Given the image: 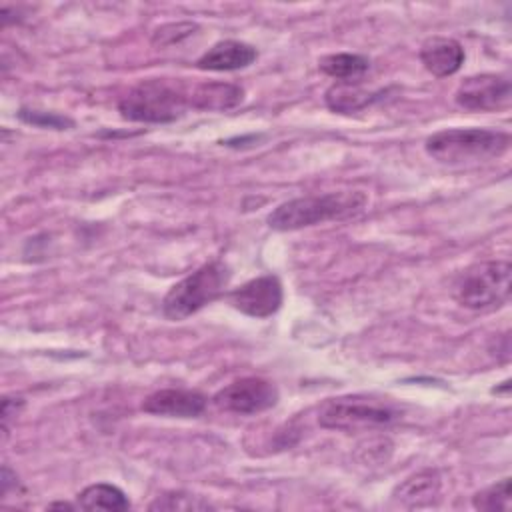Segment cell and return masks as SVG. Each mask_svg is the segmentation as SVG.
<instances>
[{"label": "cell", "mask_w": 512, "mask_h": 512, "mask_svg": "<svg viewBox=\"0 0 512 512\" xmlns=\"http://www.w3.org/2000/svg\"><path fill=\"white\" fill-rule=\"evenodd\" d=\"M366 202L368 198L360 190L300 196L274 208L268 214L266 222L272 230H280V232L300 230V228H308L324 222L354 218L366 208Z\"/></svg>", "instance_id": "6da1fadb"}, {"label": "cell", "mask_w": 512, "mask_h": 512, "mask_svg": "<svg viewBox=\"0 0 512 512\" xmlns=\"http://www.w3.org/2000/svg\"><path fill=\"white\" fill-rule=\"evenodd\" d=\"M192 86L172 78H148L132 86L118 102L122 118L132 122H172L184 114L190 104Z\"/></svg>", "instance_id": "7a4b0ae2"}, {"label": "cell", "mask_w": 512, "mask_h": 512, "mask_svg": "<svg viewBox=\"0 0 512 512\" xmlns=\"http://www.w3.org/2000/svg\"><path fill=\"white\" fill-rule=\"evenodd\" d=\"M424 148L440 164H478L500 158L510 148V134L490 128H446L428 136Z\"/></svg>", "instance_id": "3957f363"}, {"label": "cell", "mask_w": 512, "mask_h": 512, "mask_svg": "<svg viewBox=\"0 0 512 512\" xmlns=\"http://www.w3.org/2000/svg\"><path fill=\"white\" fill-rule=\"evenodd\" d=\"M510 276L512 268L506 260L476 262L458 274L452 294L464 308L476 312L496 310L510 300Z\"/></svg>", "instance_id": "277c9868"}, {"label": "cell", "mask_w": 512, "mask_h": 512, "mask_svg": "<svg viewBox=\"0 0 512 512\" xmlns=\"http://www.w3.org/2000/svg\"><path fill=\"white\" fill-rule=\"evenodd\" d=\"M230 282V268L222 260L208 262L176 282L162 300V312L170 320H184L220 298Z\"/></svg>", "instance_id": "5b68a950"}, {"label": "cell", "mask_w": 512, "mask_h": 512, "mask_svg": "<svg viewBox=\"0 0 512 512\" xmlns=\"http://www.w3.org/2000/svg\"><path fill=\"white\" fill-rule=\"evenodd\" d=\"M398 418L400 410L394 404L362 394L330 398L318 410V424L340 432H364L388 426Z\"/></svg>", "instance_id": "8992f818"}, {"label": "cell", "mask_w": 512, "mask_h": 512, "mask_svg": "<svg viewBox=\"0 0 512 512\" xmlns=\"http://www.w3.org/2000/svg\"><path fill=\"white\" fill-rule=\"evenodd\" d=\"M278 402V390L270 380L246 376L230 382L222 390L216 392L214 404L226 412L234 414H258L264 412Z\"/></svg>", "instance_id": "52a82bcc"}, {"label": "cell", "mask_w": 512, "mask_h": 512, "mask_svg": "<svg viewBox=\"0 0 512 512\" xmlns=\"http://www.w3.org/2000/svg\"><path fill=\"white\" fill-rule=\"evenodd\" d=\"M512 98L510 80L502 74H478L460 82L454 100L470 112H496L508 108Z\"/></svg>", "instance_id": "ba28073f"}, {"label": "cell", "mask_w": 512, "mask_h": 512, "mask_svg": "<svg viewBox=\"0 0 512 512\" xmlns=\"http://www.w3.org/2000/svg\"><path fill=\"white\" fill-rule=\"evenodd\" d=\"M282 284L274 274H262L244 282L228 294L232 308L252 318H268L282 306Z\"/></svg>", "instance_id": "9c48e42d"}, {"label": "cell", "mask_w": 512, "mask_h": 512, "mask_svg": "<svg viewBox=\"0 0 512 512\" xmlns=\"http://www.w3.org/2000/svg\"><path fill=\"white\" fill-rule=\"evenodd\" d=\"M208 398L196 390L164 388L144 398L142 410L168 418H196L206 410Z\"/></svg>", "instance_id": "30bf717a"}, {"label": "cell", "mask_w": 512, "mask_h": 512, "mask_svg": "<svg viewBox=\"0 0 512 512\" xmlns=\"http://www.w3.org/2000/svg\"><path fill=\"white\" fill-rule=\"evenodd\" d=\"M420 62L432 76H452L464 62V48L454 38L432 36L420 46Z\"/></svg>", "instance_id": "8fae6325"}, {"label": "cell", "mask_w": 512, "mask_h": 512, "mask_svg": "<svg viewBox=\"0 0 512 512\" xmlns=\"http://www.w3.org/2000/svg\"><path fill=\"white\" fill-rule=\"evenodd\" d=\"M256 58H258V52L254 46L240 40H222V42H216L212 48H208L196 60V66L200 70L230 72V70H240L250 66Z\"/></svg>", "instance_id": "7c38bea8"}, {"label": "cell", "mask_w": 512, "mask_h": 512, "mask_svg": "<svg viewBox=\"0 0 512 512\" xmlns=\"http://www.w3.org/2000/svg\"><path fill=\"white\" fill-rule=\"evenodd\" d=\"M440 490H442V478L438 470L426 468L408 476L404 482H400L394 488L392 498L404 508H424L438 500Z\"/></svg>", "instance_id": "4fadbf2b"}, {"label": "cell", "mask_w": 512, "mask_h": 512, "mask_svg": "<svg viewBox=\"0 0 512 512\" xmlns=\"http://www.w3.org/2000/svg\"><path fill=\"white\" fill-rule=\"evenodd\" d=\"M244 90L230 82L192 84L190 104L194 110H228L242 102Z\"/></svg>", "instance_id": "5bb4252c"}, {"label": "cell", "mask_w": 512, "mask_h": 512, "mask_svg": "<svg viewBox=\"0 0 512 512\" xmlns=\"http://www.w3.org/2000/svg\"><path fill=\"white\" fill-rule=\"evenodd\" d=\"M382 94H384L382 90L370 92L356 80H350V82L332 84L324 94V102L330 110H334L338 114H352V112L366 108L368 104L378 100Z\"/></svg>", "instance_id": "9a60e30c"}, {"label": "cell", "mask_w": 512, "mask_h": 512, "mask_svg": "<svg viewBox=\"0 0 512 512\" xmlns=\"http://www.w3.org/2000/svg\"><path fill=\"white\" fill-rule=\"evenodd\" d=\"M76 504L82 510H112V512H122L130 508V502L126 498V494L114 486V484H106V482H98V484H90L86 486L78 496H76Z\"/></svg>", "instance_id": "2e32d148"}, {"label": "cell", "mask_w": 512, "mask_h": 512, "mask_svg": "<svg viewBox=\"0 0 512 512\" xmlns=\"http://www.w3.org/2000/svg\"><path fill=\"white\" fill-rule=\"evenodd\" d=\"M318 66L324 74H328L330 78H336V82H350L360 78L370 68V60L360 54L340 52V54H328L320 58Z\"/></svg>", "instance_id": "e0dca14e"}, {"label": "cell", "mask_w": 512, "mask_h": 512, "mask_svg": "<svg viewBox=\"0 0 512 512\" xmlns=\"http://www.w3.org/2000/svg\"><path fill=\"white\" fill-rule=\"evenodd\" d=\"M472 506L476 510H488V512L504 510V512H508L512 508V502H510V478H502L500 482L490 484L488 488L476 492L472 496Z\"/></svg>", "instance_id": "ac0fdd59"}, {"label": "cell", "mask_w": 512, "mask_h": 512, "mask_svg": "<svg viewBox=\"0 0 512 512\" xmlns=\"http://www.w3.org/2000/svg\"><path fill=\"white\" fill-rule=\"evenodd\" d=\"M150 510H210L212 504L202 496H194L188 492H166L158 496L150 506Z\"/></svg>", "instance_id": "d6986e66"}, {"label": "cell", "mask_w": 512, "mask_h": 512, "mask_svg": "<svg viewBox=\"0 0 512 512\" xmlns=\"http://www.w3.org/2000/svg\"><path fill=\"white\" fill-rule=\"evenodd\" d=\"M18 118L26 124H34V126H40V128H54V130L74 128V120H70L68 116H62V114H56V112L20 108Z\"/></svg>", "instance_id": "ffe728a7"}, {"label": "cell", "mask_w": 512, "mask_h": 512, "mask_svg": "<svg viewBox=\"0 0 512 512\" xmlns=\"http://www.w3.org/2000/svg\"><path fill=\"white\" fill-rule=\"evenodd\" d=\"M192 28H196V24L190 22H178V24H166L160 26L154 36H152V44L154 46H166V44H174L176 40L192 34Z\"/></svg>", "instance_id": "44dd1931"}, {"label": "cell", "mask_w": 512, "mask_h": 512, "mask_svg": "<svg viewBox=\"0 0 512 512\" xmlns=\"http://www.w3.org/2000/svg\"><path fill=\"white\" fill-rule=\"evenodd\" d=\"M22 404H24L22 398H4V402H2V424H6L10 416H16L18 410L22 408Z\"/></svg>", "instance_id": "7402d4cb"}, {"label": "cell", "mask_w": 512, "mask_h": 512, "mask_svg": "<svg viewBox=\"0 0 512 512\" xmlns=\"http://www.w3.org/2000/svg\"><path fill=\"white\" fill-rule=\"evenodd\" d=\"M12 484L18 486V476H16L8 466H4V468H2V496L8 494V490H10Z\"/></svg>", "instance_id": "603a6c76"}, {"label": "cell", "mask_w": 512, "mask_h": 512, "mask_svg": "<svg viewBox=\"0 0 512 512\" xmlns=\"http://www.w3.org/2000/svg\"><path fill=\"white\" fill-rule=\"evenodd\" d=\"M48 508H68V510H72L74 506L68 504V502H52V504H48Z\"/></svg>", "instance_id": "cb8c5ba5"}]
</instances>
